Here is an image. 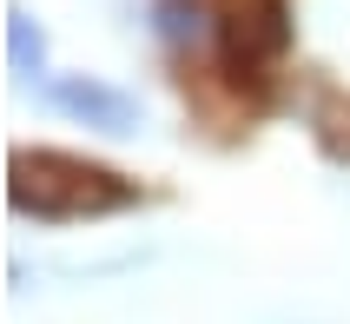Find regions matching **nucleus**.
Returning <instances> with one entry per match:
<instances>
[{
	"mask_svg": "<svg viewBox=\"0 0 350 324\" xmlns=\"http://www.w3.org/2000/svg\"><path fill=\"white\" fill-rule=\"evenodd\" d=\"M317 146H324L337 166H350V93H331L317 106Z\"/></svg>",
	"mask_w": 350,
	"mask_h": 324,
	"instance_id": "obj_4",
	"label": "nucleus"
},
{
	"mask_svg": "<svg viewBox=\"0 0 350 324\" xmlns=\"http://www.w3.org/2000/svg\"><path fill=\"white\" fill-rule=\"evenodd\" d=\"M7 47H14V73H20V79H33V73H40V60H46V40H40V27L20 14V7L7 14Z\"/></svg>",
	"mask_w": 350,
	"mask_h": 324,
	"instance_id": "obj_5",
	"label": "nucleus"
},
{
	"mask_svg": "<svg viewBox=\"0 0 350 324\" xmlns=\"http://www.w3.org/2000/svg\"><path fill=\"white\" fill-rule=\"evenodd\" d=\"M218 53L232 79H265L271 60L291 53V7L284 0H218Z\"/></svg>",
	"mask_w": 350,
	"mask_h": 324,
	"instance_id": "obj_2",
	"label": "nucleus"
},
{
	"mask_svg": "<svg viewBox=\"0 0 350 324\" xmlns=\"http://www.w3.org/2000/svg\"><path fill=\"white\" fill-rule=\"evenodd\" d=\"M46 99H53L59 113L99 126V133H133V126H139V99L119 93V86H106V79H86V73L46 79Z\"/></svg>",
	"mask_w": 350,
	"mask_h": 324,
	"instance_id": "obj_3",
	"label": "nucleus"
},
{
	"mask_svg": "<svg viewBox=\"0 0 350 324\" xmlns=\"http://www.w3.org/2000/svg\"><path fill=\"white\" fill-rule=\"evenodd\" d=\"M7 199L20 219H46V225H73V219H106V212L139 205V179L113 166H93L79 153H53V146H20L7 166Z\"/></svg>",
	"mask_w": 350,
	"mask_h": 324,
	"instance_id": "obj_1",
	"label": "nucleus"
}]
</instances>
